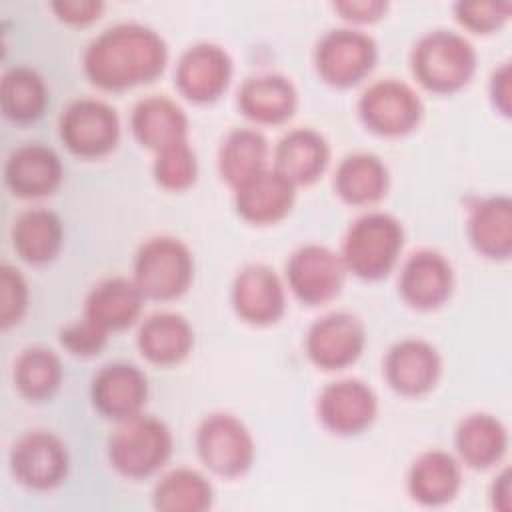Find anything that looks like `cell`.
<instances>
[{"label":"cell","mask_w":512,"mask_h":512,"mask_svg":"<svg viewBox=\"0 0 512 512\" xmlns=\"http://www.w3.org/2000/svg\"><path fill=\"white\" fill-rule=\"evenodd\" d=\"M168 64V44L154 28L124 20L104 28L84 48L82 70L100 90L122 92L156 80Z\"/></svg>","instance_id":"cell-1"},{"label":"cell","mask_w":512,"mask_h":512,"mask_svg":"<svg viewBox=\"0 0 512 512\" xmlns=\"http://www.w3.org/2000/svg\"><path fill=\"white\" fill-rule=\"evenodd\" d=\"M478 68L474 44L456 30L434 28L424 32L410 50L414 80L428 92L448 96L470 84Z\"/></svg>","instance_id":"cell-2"},{"label":"cell","mask_w":512,"mask_h":512,"mask_svg":"<svg viewBox=\"0 0 512 512\" xmlns=\"http://www.w3.org/2000/svg\"><path fill=\"white\" fill-rule=\"evenodd\" d=\"M406 232L402 222L384 210L360 214L346 230L340 256L348 272L362 280H382L398 264Z\"/></svg>","instance_id":"cell-3"},{"label":"cell","mask_w":512,"mask_h":512,"mask_svg":"<svg viewBox=\"0 0 512 512\" xmlns=\"http://www.w3.org/2000/svg\"><path fill=\"white\" fill-rule=\"evenodd\" d=\"M110 466L128 480H144L158 474L174 452V436L168 424L152 414H136L116 422L106 444Z\"/></svg>","instance_id":"cell-4"},{"label":"cell","mask_w":512,"mask_h":512,"mask_svg":"<svg viewBox=\"0 0 512 512\" xmlns=\"http://www.w3.org/2000/svg\"><path fill=\"white\" fill-rule=\"evenodd\" d=\"M132 280L146 300L168 302L180 298L194 280L190 246L170 234L146 238L134 254Z\"/></svg>","instance_id":"cell-5"},{"label":"cell","mask_w":512,"mask_h":512,"mask_svg":"<svg viewBox=\"0 0 512 512\" xmlns=\"http://www.w3.org/2000/svg\"><path fill=\"white\" fill-rule=\"evenodd\" d=\"M194 448L206 470L228 480L244 476L256 458L252 432L230 412L204 416L194 432Z\"/></svg>","instance_id":"cell-6"},{"label":"cell","mask_w":512,"mask_h":512,"mask_svg":"<svg viewBox=\"0 0 512 512\" xmlns=\"http://www.w3.org/2000/svg\"><path fill=\"white\" fill-rule=\"evenodd\" d=\"M366 130L382 138H400L414 132L424 118V102L416 88L400 78L370 82L356 102Z\"/></svg>","instance_id":"cell-7"},{"label":"cell","mask_w":512,"mask_h":512,"mask_svg":"<svg viewBox=\"0 0 512 512\" xmlns=\"http://www.w3.org/2000/svg\"><path fill=\"white\" fill-rule=\"evenodd\" d=\"M376 40L358 26L326 30L314 44L316 74L334 88H352L370 76L378 62Z\"/></svg>","instance_id":"cell-8"},{"label":"cell","mask_w":512,"mask_h":512,"mask_svg":"<svg viewBox=\"0 0 512 512\" xmlns=\"http://www.w3.org/2000/svg\"><path fill=\"white\" fill-rule=\"evenodd\" d=\"M120 134L116 108L92 96L72 100L58 120V136L66 150L86 160L108 156L118 146Z\"/></svg>","instance_id":"cell-9"},{"label":"cell","mask_w":512,"mask_h":512,"mask_svg":"<svg viewBox=\"0 0 512 512\" xmlns=\"http://www.w3.org/2000/svg\"><path fill=\"white\" fill-rule=\"evenodd\" d=\"M346 274L340 252L320 242H308L288 256L284 282L298 302L322 306L342 292Z\"/></svg>","instance_id":"cell-10"},{"label":"cell","mask_w":512,"mask_h":512,"mask_svg":"<svg viewBox=\"0 0 512 512\" xmlns=\"http://www.w3.org/2000/svg\"><path fill=\"white\" fill-rule=\"evenodd\" d=\"M10 472L18 484L34 492L58 488L70 470V454L62 438L50 430H28L10 448Z\"/></svg>","instance_id":"cell-11"},{"label":"cell","mask_w":512,"mask_h":512,"mask_svg":"<svg viewBox=\"0 0 512 512\" xmlns=\"http://www.w3.org/2000/svg\"><path fill=\"white\" fill-rule=\"evenodd\" d=\"M366 348V326L354 312L332 310L316 318L304 336L308 360L326 372H336L358 362Z\"/></svg>","instance_id":"cell-12"},{"label":"cell","mask_w":512,"mask_h":512,"mask_svg":"<svg viewBox=\"0 0 512 512\" xmlns=\"http://www.w3.org/2000/svg\"><path fill=\"white\" fill-rule=\"evenodd\" d=\"M234 62L228 50L216 42H196L176 60L174 86L194 104L216 102L230 86Z\"/></svg>","instance_id":"cell-13"},{"label":"cell","mask_w":512,"mask_h":512,"mask_svg":"<svg viewBox=\"0 0 512 512\" xmlns=\"http://www.w3.org/2000/svg\"><path fill=\"white\" fill-rule=\"evenodd\" d=\"M318 422L336 436H356L372 426L378 416V396L360 378L328 382L316 398Z\"/></svg>","instance_id":"cell-14"},{"label":"cell","mask_w":512,"mask_h":512,"mask_svg":"<svg viewBox=\"0 0 512 512\" xmlns=\"http://www.w3.org/2000/svg\"><path fill=\"white\" fill-rule=\"evenodd\" d=\"M442 370V354L430 340L420 336L396 340L382 360L386 384L406 398H418L432 392L440 382Z\"/></svg>","instance_id":"cell-15"},{"label":"cell","mask_w":512,"mask_h":512,"mask_svg":"<svg viewBox=\"0 0 512 512\" xmlns=\"http://www.w3.org/2000/svg\"><path fill=\"white\" fill-rule=\"evenodd\" d=\"M230 304L242 322L272 326L286 312V282L268 264H246L232 280Z\"/></svg>","instance_id":"cell-16"},{"label":"cell","mask_w":512,"mask_h":512,"mask_svg":"<svg viewBox=\"0 0 512 512\" xmlns=\"http://www.w3.org/2000/svg\"><path fill=\"white\" fill-rule=\"evenodd\" d=\"M456 286L452 262L434 248L408 254L398 272V294L414 310L430 312L444 306Z\"/></svg>","instance_id":"cell-17"},{"label":"cell","mask_w":512,"mask_h":512,"mask_svg":"<svg viewBox=\"0 0 512 512\" xmlns=\"http://www.w3.org/2000/svg\"><path fill=\"white\" fill-rule=\"evenodd\" d=\"M148 392L144 370L130 362H108L90 382V402L94 410L114 422L142 414Z\"/></svg>","instance_id":"cell-18"},{"label":"cell","mask_w":512,"mask_h":512,"mask_svg":"<svg viewBox=\"0 0 512 512\" xmlns=\"http://www.w3.org/2000/svg\"><path fill=\"white\" fill-rule=\"evenodd\" d=\"M64 178V164L54 148L42 142H26L14 148L4 162V184L24 200L44 198L58 190Z\"/></svg>","instance_id":"cell-19"},{"label":"cell","mask_w":512,"mask_h":512,"mask_svg":"<svg viewBox=\"0 0 512 512\" xmlns=\"http://www.w3.org/2000/svg\"><path fill=\"white\" fill-rule=\"evenodd\" d=\"M462 464L456 454L430 448L420 452L406 474L408 496L426 508H440L456 500L462 490Z\"/></svg>","instance_id":"cell-20"},{"label":"cell","mask_w":512,"mask_h":512,"mask_svg":"<svg viewBox=\"0 0 512 512\" xmlns=\"http://www.w3.org/2000/svg\"><path fill=\"white\" fill-rule=\"evenodd\" d=\"M236 106L250 122L278 126L288 122L298 108L294 82L280 72H260L244 78L236 94Z\"/></svg>","instance_id":"cell-21"},{"label":"cell","mask_w":512,"mask_h":512,"mask_svg":"<svg viewBox=\"0 0 512 512\" xmlns=\"http://www.w3.org/2000/svg\"><path fill=\"white\" fill-rule=\"evenodd\" d=\"M294 202L296 186L272 166L234 188L236 214L254 226L280 222L290 214Z\"/></svg>","instance_id":"cell-22"},{"label":"cell","mask_w":512,"mask_h":512,"mask_svg":"<svg viewBox=\"0 0 512 512\" xmlns=\"http://www.w3.org/2000/svg\"><path fill=\"white\" fill-rule=\"evenodd\" d=\"M330 164L326 136L310 126H298L280 136L272 150V168L296 188L318 182Z\"/></svg>","instance_id":"cell-23"},{"label":"cell","mask_w":512,"mask_h":512,"mask_svg":"<svg viewBox=\"0 0 512 512\" xmlns=\"http://www.w3.org/2000/svg\"><path fill=\"white\" fill-rule=\"evenodd\" d=\"M130 130L136 142L154 154L188 140L190 120L182 106L166 94L140 98L130 112Z\"/></svg>","instance_id":"cell-24"},{"label":"cell","mask_w":512,"mask_h":512,"mask_svg":"<svg viewBox=\"0 0 512 512\" xmlns=\"http://www.w3.org/2000/svg\"><path fill=\"white\" fill-rule=\"evenodd\" d=\"M508 444L506 424L488 412L466 414L454 430L456 458L472 470H488L500 464L508 452Z\"/></svg>","instance_id":"cell-25"},{"label":"cell","mask_w":512,"mask_h":512,"mask_svg":"<svg viewBox=\"0 0 512 512\" xmlns=\"http://www.w3.org/2000/svg\"><path fill=\"white\" fill-rule=\"evenodd\" d=\"M472 248L488 260H508L512 254V200L506 194L478 198L466 218Z\"/></svg>","instance_id":"cell-26"},{"label":"cell","mask_w":512,"mask_h":512,"mask_svg":"<svg viewBox=\"0 0 512 512\" xmlns=\"http://www.w3.org/2000/svg\"><path fill=\"white\" fill-rule=\"evenodd\" d=\"M146 296L132 278L110 276L96 282L84 300V314L108 332L132 326L144 308Z\"/></svg>","instance_id":"cell-27"},{"label":"cell","mask_w":512,"mask_h":512,"mask_svg":"<svg viewBox=\"0 0 512 512\" xmlns=\"http://www.w3.org/2000/svg\"><path fill=\"white\" fill-rule=\"evenodd\" d=\"M136 346L150 364L174 366L192 352L194 328L182 314L168 310L154 312L140 322Z\"/></svg>","instance_id":"cell-28"},{"label":"cell","mask_w":512,"mask_h":512,"mask_svg":"<svg viewBox=\"0 0 512 512\" xmlns=\"http://www.w3.org/2000/svg\"><path fill=\"white\" fill-rule=\"evenodd\" d=\"M336 196L350 206H374L390 188V172L384 160L374 152L346 154L332 178Z\"/></svg>","instance_id":"cell-29"},{"label":"cell","mask_w":512,"mask_h":512,"mask_svg":"<svg viewBox=\"0 0 512 512\" xmlns=\"http://www.w3.org/2000/svg\"><path fill=\"white\" fill-rule=\"evenodd\" d=\"M10 240L20 260L42 266L60 254L64 246V224L56 212L34 206L14 218Z\"/></svg>","instance_id":"cell-30"},{"label":"cell","mask_w":512,"mask_h":512,"mask_svg":"<svg viewBox=\"0 0 512 512\" xmlns=\"http://www.w3.org/2000/svg\"><path fill=\"white\" fill-rule=\"evenodd\" d=\"M270 144L268 138L250 126L232 128L220 142L216 166L220 178L234 190L252 176L268 168Z\"/></svg>","instance_id":"cell-31"},{"label":"cell","mask_w":512,"mask_h":512,"mask_svg":"<svg viewBox=\"0 0 512 512\" xmlns=\"http://www.w3.org/2000/svg\"><path fill=\"white\" fill-rule=\"evenodd\" d=\"M50 90L30 66H12L0 80V110L14 124H32L44 116Z\"/></svg>","instance_id":"cell-32"},{"label":"cell","mask_w":512,"mask_h":512,"mask_svg":"<svg viewBox=\"0 0 512 512\" xmlns=\"http://www.w3.org/2000/svg\"><path fill=\"white\" fill-rule=\"evenodd\" d=\"M212 504L214 486L196 468H172L152 488V506L160 512H204Z\"/></svg>","instance_id":"cell-33"},{"label":"cell","mask_w":512,"mask_h":512,"mask_svg":"<svg viewBox=\"0 0 512 512\" xmlns=\"http://www.w3.org/2000/svg\"><path fill=\"white\" fill-rule=\"evenodd\" d=\"M64 368L60 356L46 346L24 348L12 366V380L18 394L30 402L50 400L60 388Z\"/></svg>","instance_id":"cell-34"},{"label":"cell","mask_w":512,"mask_h":512,"mask_svg":"<svg viewBox=\"0 0 512 512\" xmlns=\"http://www.w3.org/2000/svg\"><path fill=\"white\" fill-rule=\"evenodd\" d=\"M152 178L168 192H182L194 186L198 178V156L192 144L186 140L156 152L152 160Z\"/></svg>","instance_id":"cell-35"},{"label":"cell","mask_w":512,"mask_h":512,"mask_svg":"<svg viewBox=\"0 0 512 512\" xmlns=\"http://www.w3.org/2000/svg\"><path fill=\"white\" fill-rule=\"evenodd\" d=\"M456 22L474 34H492L512 16L510 0H458L452 4Z\"/></svg>","instance_id":"cell-36"},{"label":"cell","mask_w":512,"mask_h":512,"mask_svg":"<svg viewBox=\"0 0 512 512\" xmlns=\"http://www.w3.org/2000/svg\"><path fill=\"white\" fill-rule=\"evenodd\" d=\"M30 290L24 274L10 262L0 266V326L8 330L22 322L28 310Z\"/></svg>","instance_id":"cell-37"},{"label":"cell","mask_w":512,"mask_h":512,"mask_svg":"<svg viewBox=\"0 0 512 512\" xmlns=\"http://www.w3.org/2000/svg\"><path fill=\"white\" fill-rule=\"evenodd\" d=\"M108 338H110V332L86 316L66 324L58 332L60 346L72 356H80V358H90L100 354L106 348Z\"/></svg>","instance_id":"cell-38"},{"label":"cell","mask_w":512,"mask_h":512,"mask_svg":"<svg viewBox=\"0 0 512 512\" xmlns=\"http://www.w3.org/2000/svg\"><path fill=\"white\" fill-rule=\"evenodd\" d=\"M106 4L102 0H54L50 2V10L54 16L70 26H88L96 22Z\"/></svg>","instance_id":"cell-39"},{"label":"cell","mask_w":512,"mask_h":512,"mask_svg":"<svg viewBox=\"0 0 512 512\" xmlns=\"http://www.w3.org/2000/svg\"><path fill=\"white\" fill-rule=\"evenodd\" d=\"M390 4L386 0H336L332 10L348 24H372L384 18Z\"/></svg>","instance_id":"cell-40"},{"label":"cell","mask_w":512,"mask_h":512,"mask_svg":"<svg viewBox=\"0 0 512 512\" xmlns=\"http://www.w3.org/2000/svg\"><path fill=\"white\" fill-rule=\"evenodd\" d=\"M488 96L490 102L494 106V110H498L504 118L510 116L512 112V68H510V60L500 62L488 80Z\"/></svg>","instance_id":"cell-41"},{"label":"cell","mask_w":512,"mask_h":512,"mask_svg":"<svg viewBox=\"0 0 512 512\" xmlns=\"http://www.w3.org/2000/svg\"><path fill=\"white\" fill-rule=\"evenodd\" d=\"M510 468L504 466L500 474H496L492 486H490V500H492V506L500 512H510V492H512V486H510Z\"/></svg>","instance_id":"cell-42"}]
</instances>
